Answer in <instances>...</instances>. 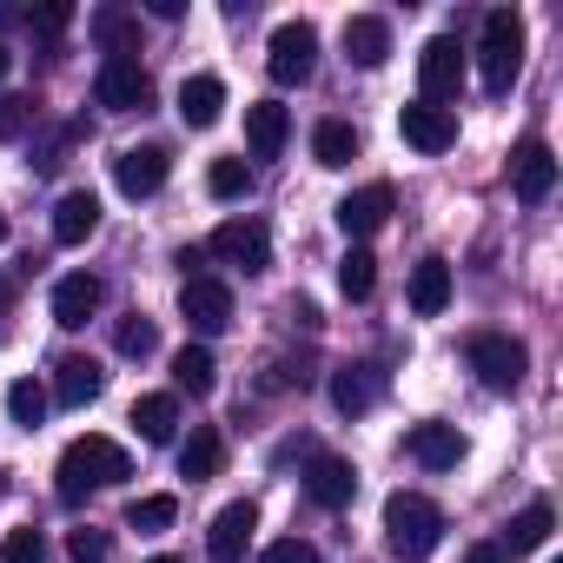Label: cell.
<instances>
[{
	"label": "cell",
	"instance_id": "1",
	"mask_svg": "<svg viewBox=\"0 0 563 563\" xmlns=\"http://www.w3.org/2000/svg\"><path fill=\"white\" fill-rule=\"evenodd\" d=\"M120 477H133V457H126L113 438H74V444L60 451V504H80L87 490L120 484Z\"/></svg>",
	"mask_w": 563,
	"mask_h": 563
},
{
	"label": "cell",
	"instance_id": "2",
	"mask_svg": "<svg viewBox=\"0 0 563 563\" xmlns=\"http://www.w3.org/2000/svg\"><path fill=\"white\" fill-rule=\"evenodd\" d=\"M438 537H444V510H438L431 497H418V490L385 497V543H391V556L424 563V556L438 550Z\"/></svg>",
	"mask_w": 563,
	"mask_h": 563
},
{
	"label": "cell",
	"instance_id": "3",
	"mask_svg": "<svg viewBox=\"0 0 563 563\" xmlns=\"http://www.w3.org/2000/svg\"><path fill=\"white\" fill-rule=\"evenodd\" d=\"M477 67L490 93H510L523 74V14L517 8H490L484 14V41H477Z\"/></svg>",
	"mask_w": 563,
	"mask_h": 563
},
{
	"label": "cell",
	"instance_id": "4",
	"mask_svg": "<svg viewBox=\"0 0 563 563\" xmlns=\"http://www.w3.org/2000/svg\"><path fill=\"white\" fill-rule=\"evenodd\" d=\"M319 67V27L312 21H286V27H272V47H265V74L278 87H306Z\"/></svg>",
	"mask_w": 563,
	"mask_h": 563
},
{
	"label": "cell",
	"instance_id": "5",
	"mask_svg": "<svg viewBox=\"0 0 563 563\" xmlns=\"http://www.w3.org/2000/svg\"><path fill=\"white\" fill-rule=\"evenodd\" d=\"M471 372L484 378V391H517L523 372H530V352L517 339H504V332H477L471 339Z\"/></svg>",
	"mask_w": 563,
	"mask_h": 563
},
{
	"label": "cell",
	"instance_id": "6",
	"mask_svg": "<svg viewBox=\"0 0 563 563\" xmlns=\"http://www.w3.org/2000/svg\"><path fill=\"white\" fill-rule=\"evenodd\" d=\"M206 252L225 258V265H239V272H265V265H272V232H265L258 219H225V225L206 239Z\"/></svg>",
	"mask_w": 563,
	"mask_h": 563
},
{
	"label": "cell",
	"instance_id": "7",
	"mask_svg": "<svg viewBox=\"0 0 563 563\" xmlns=\"http://www.w3.org/2000/svg\"><path fill=\"white\" fill-rule=\"evenodd\" d=\"M418 87H424V100H431V107L457 100V87H464V47H457L451 34L424 41V54H418Z\"/></svg>",
	"mask_w": 563,
	"mask_h": 563
},
{
	"label": "cell",
	"instance_id": "8",
	"mask_svg": "<svg viewBox=\"0 0 563 563\" xmlns=\"http://www.w3.org/2000/svg\"><path fill=\"white\" fill-rule=\"evenodd\" d=\"M179 312H186V325L199 332V339H219L225 325H232V292L219 286V278H186V286H179Z\"/></svg>",
	"mask_w": 563,
	"mask_h": 563
},
{
	"label": "cell",
	"instance_id": "9",
	"mask_svg": "<svg viewBox=\"0 0 563 563\" xmlns=\"http://www.w3.org/2000/svg\"><path fill=\"white\" fill-rule=\"evenodd\" d=\"M93 100H100L107 113H140V107L153 100V80H146V67H140V60H100Z\"/></svg>",
	"mask_w": 563,
	"mask_h": 563
},
{
	"label": "cell",
	"instance_id": "10",
	"mask_svg": "<svg viewBox=\"0 0 563 563\" xmlns=\"http://www.w3.org/2000/svg\"><path fill=\"white\" fill-rule=\"evenodd\" d=\"M398 133H405V146H418V153H451V146H457V113H451V107H431V100H411V107L398 113Z\"/></svg>",
	"mask_w": 563,
	"mask_h": 563
},
{
	"label": "cell",
	"instance_id": "11",
	"mask_svg": "<svg viewBox=\"0 0 563 563\" xmlns=\"http://www.w3.org/2000/svg\"><path fill=\"white\" fill-rule=\"evenodd\" d=\"M166 146H126L120 159H113V186L126 192V199H153L159 186H166Z\"/></svg>",
	"mask_w": 563,
	"mask_h": 563
},
{
	"label": "cell",
	"instance_id": "12",
	"mask_svg": "<svg viewBox=\"0 0 563 563\" xmlns=\"http://www.w3.org/2000/svg\"><path fill=\"white\" fill-rule=\"evenodd\" d=\"M100 299H107V286L93 272H67L60 286H54V325H67V332H80L93 312H100Z\"/></svg>",
	"mask_w": 563,
	"mask_h": 563
},
{
	"label": "cell",
	"instance_id": "13",
	"mask_svg": "<svg viewBox=\"0 0 563 563\" xmlns=\"http://www.w3.org/2000/svg\"><path fill=\"white\" fill-rule=\"evenodd\" d=\"M510 186H517V199H550V186H556V153L543 146V140H523L517 153H510Z\"/></svg>",
	"mask_w": 563,
	"mask_h": 563
},
{
	"label": "cell",
	"instance_id": "14",
	"mask_svg": "<svg viewBox=\"0 0 563 563\" xmlns=\"http://www.w3.org/2000/svg\"><path fill=\"white\" fill-rule=\"evenodd\" d=\"M352 490H358V471H352L345 457L319 451V457L306 464V497H312V504H325V510H345V504H352Z\"/></svg>",
	"mask_w": 563,
	"mask_h": 563
},
{
	"label": "cell",
	"instance_id": "15",
	"mask_svg": "<svg viewBox=\"0 0 563 563\" xmlns=\"http://www.w3.org/2000/svg\"><path fill=\"white\" fill-rule=\"evenodd\" d=\"M252 530H258V510L239 497V504H225L219 517H212V530H206V550H212V563H239L245 556V543H252Z\"/></svg>",
	"mask_w": 563,
	"mask_h": 563
},
{
	"label": "cell",
	"instance_id": "16",
	"mask_svg": "<svg viewBox=\"0 0 563 563\" xmlns=\"http://www.w3.org/2000/svg\"><path fill=\"white\" fill-rule=\"evenodd\" d=\"M385 219H391V186H385V179H378V186H358L352 199H339V225H345V239H372Z\"/></svg>",
	"mask_w": 563,
	"mask_h": 563
},
{
	"label": "cell",
	"instance_id": "17",
	"mask_svg": "<svg viewBox=\"0 0 563 563\" xmlns=\"http://www.w3.org/2000/svg\"><path fill=\"white\" fill-rule=\"evenodd\" d=\"M286 133H292V113L278 107V100H258V107H245V146H252V159H278Z\"/></svg>",
	"mask_w": 563,
	"mask_h": 563
},
{
	"label": "cell",
	"instance_id": "18",
	"mask_svg": "<svg viewBox=\"0 0 563 563\" xmlns=\"http://www.w3.org/2000/svg\"><path fill=\"white\" fill-rule=\"evenodd\" d=\"M378 391H385L378 365H339V372H332V405H339L345 418L372 411V405H378Z\"/></svg>",
	"mask_w": 563,
	"mask_h": 563
},
{
	"label": "cell",
	"instance_id": "19",
	"mask_svg": "<svg viewBox=\"0 0 563 563\" xmlns=\"http://www.w3.org/2000/svg\"><path fill=\"white\" fill-rule=\"evenodd\" d=\"M405 451H411L424 471H451V464L464 457V438H457V424H411Z\"/></svg>",
	"mask_w": 563,
	"mask_h": 563
},
{
	"label": "cell",
	"instance_id": "20",
	"mask_svg": "<svg viewBox=\"0 0 563 563\" xmlns=\"http://www.w3.org/2000/svg\"><path fill=\"white\" fill-rule=\"evenodd\" d=\"M100 232V199L93 192H60V206H54V239L60 245H87Z\"/></svg>",
	"mask_w": 563,
	"mask_h": 563
},
{
	"label": "cell",
	"instance_id": "21",
	"mask_svg": "<svg viewBox=\"0 0 563 563\" xmlns=\"http://www.w3.org/2000/svg\"><path fill=\"white\" fill-rule=\"evenodd\" d=\"M100 391H107V372H100L93 358H60V372H54V391H47V398H60V405H74V411H80V405H93Z\"/></svg>",
	"mask_w": 563,
	"mask_h": 563
},
{
	"label": "cell",
	"instance_id": "22",
	"mask_svg": "<svg viewBox=\"0 0 563 563\" xmlns=\"http://www.w3.org/2000/svg\"><path fill=\"white\" fill-rule=\"evenodd\" d=\"M93 41H100V54L107 60H133V47H140V21L126 14V8H93Z\"/></svg>",
	"mask_w": 563,
	"mask_h": 563
},
{
	"label": "cell",
	"instance_id": "23",
	"mask_svg": "<svg viewBox=\"0 0 563 563\" xmlns=\"http://www.w3.org/2000/svg\"><path fill=\"white\" fill-rule=\"evenodd\" d=\"M451 306V265L444 258H424L418 272H411V312L418 319H438Z\"/></svg>",
	"mask_w": 563,
	"mask_h": 563
},
{
	"label": "cell",
	"instance_id": "24",
	"mask_svg": "<svg viewBox=\"0 0 563 563\" xmlns=\"http://www.w3.org/2000/svg\"><path fill=\"white\" fill-rule=\"evenodd\" d=\"M345 54H352L358 67H385V60H391V27H385L378 14L345 21Z\"/></svg>",
	"mask_w": 563,
	"mask_h": 563
},
{
	"label": "cell",
	"instance_id": "25",
	"mask_svg": "<svg viewBox=\"0 0 563 563\" xmlns=\"http://www.w3.org/2000/svg\"><path fill=\"white\" fill-rule=\"evenodd\" d=\"M219 113H225V80L192 74V80L179 87V120H186V126H212Z\"/></svg>",
	"mask_w": 563,
	"mask_h": 563
},
{
	"label": "cell",
	"instance_id": "26",
	"mask_svg": "<svg viewBox=\"0 0 563 563\" xmlns=\"http://www.w3.org/2000/svg\"><path fill=\"white\" fill-rule=\"evenodd\" d=\"M219 464H225V438H219L212 424H192V438L179 444V471H186L192 484H206V477H219Z\"/></svg>",
	"mask_w": 563,
	"mask_h": 563
},
{
	"label": "cell",
	"instance_id": "27",
	"mask_svg": "<svg viewBox=\"0 0 563 563\" xmlns=\"http://www.w3.org/2000/svg\"><path fill=\"white\" fill-rule=\"evenodd\" d=\"M133 431H140L146 444H166V438L179 431V398H173V391H146V398L133 405Z\"/></svg>",
	"mask_w": 563,
	"mask_h": 563
},
{
	"label": "cell",
	"instance_id": "28",
	"mask_svg": "<svg viewBox=\"0 0 563 563\" xmlns=\"http://www.w3.org/2000/svg\"><path fill=\"white\" fill-rule=\"evenodd\" d=\"M312 153H319V166H352L358 159V126L352 120H319L312 126Z\"/></svg>",
	"mask_w": 563,
	"mask_h": 563
},
{
	"label": "cell",
	"instance_id": "29",
	"mask_svg": "<svg viewBox=\"0 0 563 563\" xmlns=\"http://www.w3.org/2000/svg\"><path fill=\"white\" fill-rule=\"evenodd\" d=\"M173 385H179V391H192V398H206V391L219 385L212 352H206V345H179V352H173Z\"/></svg>",
	"mask_w": 563,
	"mask_h": 563
},
{
	"label": "cell",
	"instance_id": "30",
	"mask_svg": "<svg viewBox=\"0 0 563 563\" xmlns=\"http://www.w3.org/2000/svg\"><path fill=\"white\" fill-rule=\"evenodd\" d=\"M550 530H556L550 504H523V510L510 517V537H504V550H543V543H550Z\"/></svg>",
	"mask_w": 563,
	"mask_h": 563
},
{
	"label": "cell",
	"instance_id": "31",
	"mask_svg": "<svg viewBox=\"0 0 563 563\" xmlns=\"http://www.w3.org/2000/svg\"><path fill=\"white\" fill-rule=\"evenodd\" d=\"M372 286H378V258H372L365 245H352V252L339 258V292H345V299H372Z\"/></svg>",
	"mask_w": 563,
	"mask_h": 563
},
{
	"label": "cell",
	"instance_id": "32",
	"mask_svg": "<svg viewBox=\"0 0 563 563\" xmlns=\"http://www.w3.org/2000/svg\"><path fill=\"white\" fill-rule=\"evenodd\" d=\"M47 405H54V398H47V385H34V378H14V385H8V418H14V424H27V431L47 418Z\"/></svg>",
	"mask_w": 563,
	"mask_h": 563
},
{
	"label": "cell",
	"instance_id": "33",
	"mask_svg": "<svg viewBox=\"0 0 563 563\" xmlns=\"http://www.w3.org/2000/svg\"><path fill=\"white\" fill-rule=\"evenodd\" d=\"M206 192H212V199H245V192H252V166H245V159H212Z\"/></svg>",
	"mask_w": 563,
	"mask_h": 563
},
{
	"label": "cell",
	"instance_id": "34",
	"mask_svg": "<svg viewBox=\"0 0 563 563\" xmlns=\"http://www.w3.org/2000/svg\"><path fill=\"white\" fill-rule=\"evenodd\" d=\"M173 517H179V504H173V497H133V504H126V523H133V530H146V537H153V530H166Z\"/></svg>",
	"mask_w": 563,
	"mask_h": 563
},
{
	"label": "cell",
	"instance_id": "35",
	"mask_svg": "<svg viewBox=\"0 0 563 563\" xmlns=\"http://www.w3.org/2000/svg\"><path fill=\"white\" fill-rule=\"evenodd\" d=\"M67 556H74V563H107V556H113V537L93 530V523H80V530H67Z\"/></svg>",
	"mask_w": 563,
	"mask_h": 563
},
{
	"label": "cell",
	"instance_id": "36",
	"mask_svg": "<svg viewBox=\"0 0 563 563\" xmlns=\"http://www.w3.org/2000/svg\"><path fill=\"white\" fill-rule=\"evenodd\" d=\"M0 563H47V537L27 523V530H8V543H0Z\"/></svg>",
	"mask_w": 563,
	"mask_h": 563
},
{
	"label": "cell",
	"instance_id": "37",
	"mask_svg": "<svg viewBox=\"0 0 563 563\" xmlns=\"http://www.w3.org/2000/svg\"><path fill=\"white\" fill-rule=\"evenodd\" d=\"M113 345H120L126 358H146V352L159 345V332H153V319H140V312H133V319H120V332H113Z\"/></svg>",
	"mask_w": 563,
	"mask_h": 563
},
{
	"label": "cell",
	"instance_id": "38",
	"mask_svg": "<svg viewBox=\"0 0 563 563\" xmlns=\"http://www.w3.org/2000/svg\"><path fill=\"white\" fill-rule=\"evenodd\" d=\"M258 563H319V550H312L306 537H278V543L258 550Z\"/></svg>",
	"mask_w": 563,
	"mask_h": 563
},
{
	"label": "cell",
	"instance_id": "39",
	"mask_svg": "<svg viewBox=\"0 0 563 563\" xmlns=\"http://www.w3.org/2000/svg\"><path fill=\"white\" fill-rule=\"evenodd\" d=\"M67 21H74V8H67V0H47V8H34V14H27V27H41V34H60Z\"/></svg>",
	"mask_w": 563,
	"mask_h": 563
},
{
	"label": "cell",
	"instance_id": "40",
	"mask_svg": "<svg viewBox=\"0 0 563 563\" xmlns=\"http://www.w3.org/2000/svg\"><path fill=\"white\" fill-rule=\"evenodd\" d=\"M27 113H34L27 100H0V140H14V133L27 126Z\"/></svg>",
	"mask_w": 563,
	"mask_h": 563
},
{
	"label": "cell",
	"instance_id": "41",
	"mask_svg": "<svg viewBox=\"0 0 563 563\" xmlns=\"http://www.w3.org/2000/svg\"><path fill=\"white\" fill-rule=\"evenodd\" d=\"M464 563H510V550H504V543H471Z\"/></svg>",
	"mask_w": 563,
	"mask_h": 563
},
{
	"label": "cell",
	"instance_id": "42",
	"mask_svg": "<svg viewBox=\"0 0 563 563\" xmlns=\"http://www.w3.org/2000/svg\"><path fill=\"white\" fill-rule=\"evenodd\" d=\"M146 8H153V21H179V14H186V0H146Z\"/></svg>",
	"mask_w": 563,
	"mask_h": 563
},
{
	"label": "cell",
	"instance_id": "43",
	"mask_svg": "<svg viewBox=\"0 0 563 563\" xmlns=\"http://www.w3.org/2000/svg\"><path fill=\"white\" fill-rule=\"evenodd\" d=\"M8 67H14V54H8V47H0V80H8Z\"/></svg>",
	"mask_w": 563,
	"mask_h": 563
},
{
	"label": "cell",
	"instance_id": "44",
	"mask_svg": "<svg viewBox=\"0 0 563 563\" xmlns=\"http://www.w3.org/2000/svg\"><path fill=\"white\" fill-rule=\"evenodd\" d=\"M153 563H179V556H153Z\"/></svg>",
	"mask_w": 563,
	"mask_h": 563
},
{
	"label": "cell",
	"instance_id": "45",
	"mask_svg": "<svg viewBox=\"0 0 563 563\" xmlns=\"http://www.w3.org/2000/svg\"><path fill=\"white\" fill-rule=\"evenodd\" d=\"M0 306H8V286H0Z\"/></svg>",
	"mask_w": 563,
	"mask_h": 563
},
{
	"label": "cell",
	"instance_id": "46",
	"mask_svg": "<svg viewBox=\"0 0 563 563\" xmlns=\"http://www.w3.org/2000/svg\"><path fill=\"white\" fill-rule=\"evenodd\" d=\"M0 239H8V219H0Z\"/></svg>",
	"mask_w": 563,
	"mask_h": 563
}]
</instances>
